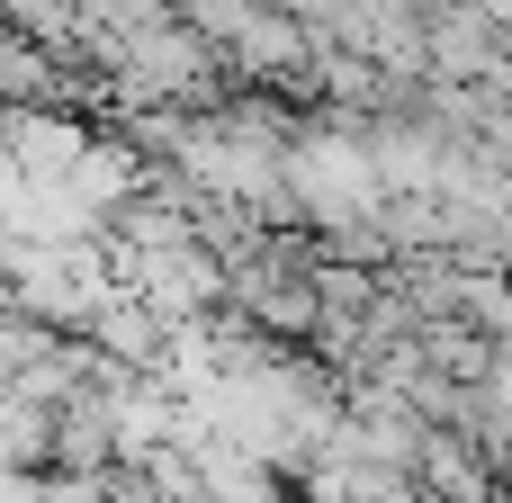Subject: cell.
<instances>
[{
	"label": "cell",
	"mask_w": 512,
	"mask_h": 503,
	"mask_svg": "<svg viewBox=\"0 0 512 503\" xmlns=\"http://www.w3.org/2000/svg\"><path fill=\"white\" fill-rule=\"evenodd\" d=\"M162 486H171V459H108L99 477H81V495L72 503H162Z\"/></svg>",
	"instance_id": "cell-1"
}]
</instances>
